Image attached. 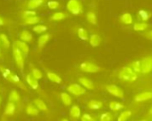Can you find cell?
<instances>
[{
  "label": "cell",
  "instance_id": "6da1fadb",
  "mask_svg": "<svg viewBox=\"0 0 152 121\" xmlns=\"http://www.w3.org/2000/svg\"><path fill=\"white\" fill-rule=\"evenodd\" d=\"M118 77L121 80H124V81H127V82H134L137 79L138 76H137V73L130 67H124L119 74H118Z\"/></svg>",
  "mask_w": 152,
  "mask_h": 121
},
{
  "label": "cell",
  "instance_id": "7a4b0ae2",
  "mask_svg": "<svg viewBox=\"0 0 152 121\" xmlns=\"http://www.w3.org/2000/svg\"><path fill=\"white\" fill-rule=\"evenodd\" d=\"M12 54H13V58L15 60L16 64L18 65V67L20 68V71H23L24 69V56L22 54V53L13 45L12 46Z\"/></svg>",
  "mask_w": 152,
  "mask_h": 121
},
{
  "label": "cell",
  "instance_id": "3957f363",
  "mask_svg": "<svg viewBox=\"0 0 152 121\" xmlns=\"http://www.w3.org/2000/svg\"><path fill=\"white\" fill-rule=\"evenodd\" d=\"M68 10L74 15H78L82 12V4L78 0H69L67 4Z\"/></svg>",
  "mask_w": 152,
  "mask_h": 121
},
{
  "label": "cell",
  "instance_id": "277c9868",
  "mask_svg": "<svg viewBox=\"0 0 152 121\" xmlns=\"http://www.w3.org/2000/svg\"><path fill=\"white\" fill-rule=\"evenodd\" d=\"M142 70L141 73L148 74L152 70V56H147L141 61Z\"/></svg>",
  "mask_w": 152,
  "mask_h": 121
},
{
  "label": "cell",
  "instance_id": "5b68a950",
  "mask_svg": "<svg viewBox=\"0 0 152 121\" xmlns=\"http://www.w3.org/2000/svg\"><path fill=\"white\" fill-rule=\"evenodd\" d=\"M80 69L85 71V72H88V73H96L98 71H100L101 68L92 62H82L80 64Z\"/></svg>",
  "mask_w": 152,
  "mask_h": 121
},
{
  "label": "cell",
  "instance_id": "8992f818",
  "mask_svg": "<svg viewBox=\"0 0 152 121\" xmlns=\"http://www.w3.org/2000/svg\"><path fill=\"white\" fill-rule=\"evenodd\" d=\"M106 90H107L111 95H113V96H115V97L122 98V97L124 96V92H123V90H122L120 87H117V86H115V85H108V86H106Z\"/></svg>",
  "mask_w": 152,
  "mask_h": 121
},
{
  "label": "cell",
  "instance_id": "52a82bcc",
  "mask_svg": "<svg viewBox=\"0 0 152 121\" xmlns=\"http://www.w3.org/2000/svg\"><path fill=\"white\" fill-rule=\"evenodd\" d=\"M68 91L76 96H79V95H82L86 93V88L84 87H81L78 84H71L68 87Z\"/></svg>",
  "mask_w": 152,
  "mask_h": 121
},
{
  "label": "cell",
  "instance_id": "ba28073f",
  "mask_svg": "<svg viewBox=\"0 0 152 121\" xmlns=\"http://www.w3.org/2000/svg\"><path fill=\"white\" fill-rule=\"evenodd\" d=\"M13 45L22 53L23 56L24 57H27L28 56V46L26 43L22 42V41H15L13 43Z\"/></svg>",
  "mask_w": 152,
  "mask_h": 121
},
{
  "label": "cell",
  "instance_id": "9c48e42d",
  "mask_svg": "<svg viewBox=\"0 0 152 121\" xmlns=\"http://www.w3.org/2000/svg\"><path fill=\"white\" fill-rule=\"evenodd\" d=\"M152 98V92H142L139 95H137L134 98V101L136 103H142V102H145V101H148L150 99Z\"/></svg>",
  "mask_w": 152,
  "mask_h": 121
},
{
  "label": "cell",
  "instance_id": "30bf717a",
  "mask_svg": "<svg viewBox=\"0 0 152 121\" xmlns=\"http://www.w3.org/2000/svg\"><path fill=\"white\" fill-rule=\"evenodd\" d=\"M26 81L28 84V86H30L31 88H33V89L38 88V81L31 74H28L26 76Z\"/></svg>",
  "mask_w": 152,
  "mask_h": 121
},
{
  "label": "cell",
  "instance_id": "8fae6325",
  "mask_svg": "<svg viewBox=\"0 0 152 121\" xmlns=\"http://www.w3.org/2000/svg\"><path fill=\"white\" fill-rule=\"evenodd\" d=\"M79 83L87 89H94V85L93 83V81H91L90 79L86 78H79Z\"/></svg>",
  "mask_w": 152,
  "mask_h": 121
},
{
  "label": "cell",
  "instance_id": "7c38bea8",
  "mask_svg": "<svg viewBox=\"0 0 152 121\" xmlns=\"http://www.w3.org/2000/svg\"><path fill=\"white\" fill-rule=\"evenodd\" d=\"M137 15H138V17H139L142 21H147L151 18V13L150 12L146 11V10H140V11H138Z\"/></svg>",
  "mask_w": 152,
  "mask_h": 121
},
{
  "label": "cell",
  "instance_id": "4fadbf2b",
  "mask_svg": "<svg viewBox=\"0 0 152 121\" xmlns=\"http://www.w3.org/2000/svg\"><path fill=\"white\" fill-rule=\"evenodd\" d=\"M90 44L93 47H96L101 44V37L97 34H92L90 36Z\"/></svg>",
  "mask_w": 152,
  "mask_h": 121
},
{
  "label": "cell",
  "instance_id": "5bb4252c",
  "mask_svg": "<svg viewBox=\"0 0 152 121\" xmlns=\"http://www.w3.org/2000/svg\"><path fill=\"white\" fill-rule=\"evenodd\" d=\"M120 21L125 24H132L133 23V17L129 12H125L120 16Z\"/></svg>",
  "mask_w": 152,
  "mask_h": 121
},
{
  "label": "cell",
  "instance_id": "9a60e30c",
  "mask_svg": "<svg viewBox=\"0 0 152 121\" xmlns=\"http://www.w3.org/2000/svg\"><path fill=\"white\" fill-rule=\"evenodd\" d=\"M47 78L53 83H56V84H60L61 83V78L60 76H58L57 74L53 73V72H49L47 71Z\"/></svg>",
  "mask_w": 152,
  "mask_h": 121
},
{
  "label": "cell",
  "instance_id": "2e32d148",
  "mask_svg": "<svg viewBox=\"0 0 152 121\" xmlns=\"http://www.w3.org/2000/svg\"><path fill=\"white\" fill-rule=\"evenodd\" d=\"M44 0H29L28 3V8L29 10H34L37 7H39L43 4Z\"/></svg>",
  "mask_w": 152,
  "mask_h": 121
},
{
  "label": "cell",
  "instance_id": "e0dca14e",
  "mask_svg": "<svg viewBox=\"0 0 152 121\" xmlns=\"http://www.w3.org/2000/svg\"><path fill=\"white\" fill-rule=\"evenodd\" d=\"M14 111H15V105L12 102H10L9 103H7V105L5 107L4 114L7 116H12V115H13Z\"/></svg>",
  "mask_w": 152,
  "mask_h": 121
},
{
  "label": "cell",
  "instance_id": "ac0fdd59",
  "mask_svg": "<svg viewBox=\"0 0 152 121\" xmlns=\"http://www.w3.org/2000/svg\"><path fill=\"white\" fill-rule=\"evenodd\" d=\"M40 19L36 16V15H32V16H28V17H25V20H24V22L25 24H28V25H32V24H36L37 22H39Z\"/></svg>",
  "mask_w": 152,
  "mask_h": 121
},
{
  "label": "cell",
  "instance_id": "d6986e66",
  "mask_svg": "<svg viewBox=\"0 0 152 121\" xmlns=\"http://www.w3.org/2000/svg\"><path fill=\"white\" fill-rule=\"evenodd\" d=\"M69 114H70V116L72 118L78 119L80 117V115H81V111H80V109L77 106L75 105V106H72L71 107V109L69 111Z\"/></svg>",
  "mask_w": 152,
  "mask_h": 121
},
{
  "label": "cell",
  "instance_id": "ffe728a7",
  "mask_svg": "<svg viewBox=\"0 0 152 121\" xmlns=\"http://www.w3.org/2000/svg\"><path fill=\"white\" fill-rule=\"evenodd\" d=\"M50 38V35L49 34H45V35H43L41 37H39L38 38V46L39 48H43L45 44L47 43V41L49 40Z\"/></svg>",
  "mask_w": 152,
  "mask_h": 121
},
{
  "label": "cell",
  "instance_id": "44dd1931",
  "mask_svg": "<svg viewBox=\"0 0 152 121\" xmlns=\"http://www.w3.org/2000/svg\"><path fill=\"white\" fill-rule=\"evenodd\" d=\"M26 112L29 116H37L39 114L38 109L37 107L35 108L33 105H28V107L26 108Z\"/></svg>",
  "mask_w": 152,
  "mask_h": 121
},
{
  "label": "cell",
  "instance_id": "7402d4cb",
  "mask_svg": "<svg viewBox=\"0 0 152 121\" xmlns=\"http://www.w3.org/2000/svg\"><path fill=\"white\" fill-rule=\"evenodd\" d=\"M20 38L24 42H28L32 39V34L28 30H23L20 35Z\"/></svg>",
  "mask_w": 152,
  "mask_h": 121
},
{
  "label": "cell",
  "instance_id": "603a6c76",
  "mask_svg": "<svg viewBox=\"0 0 152 121\" xmlns=\"http://www.w3.org/2000/svg\"><path fill=\"white\" fill-rule=\"evenodd\" d=\"M102 107V103L99 101H91L88 103V108L91 110H100Z\"/></svg>",
  "mask_w": 152,
  "mask_h": 121
},
{
  "label": "cell",
  "instance_id": "cb8c5ba5",
  "mask_svg": "<svg viewBox=\"0 0 152 121\" xmlns=\"http://www.w3.org/2000/svg\"><path fill=\"white\" fill-rule=\"evenodd\" d=\"M34 104H35V106L38 109V110H40V111H46L47 110V106H46V104L42 101V100H40V99H36L35 101H34Z\"/></svg>",
  "mask_w": 152,
  "mask_h": 121
},
{
  "label": "cell",
  "instance_id": "d4e9b609",
  "mask_svg": "<svg viewBox=\"0 0 152 121\" xmlns=\"http://www.w3.org/2000/svg\"><path fill=\"white\" fill-rule=\"evenodd\" d=\"M148 24L145 22H137L134 25V29L135 31H143L148 29Z\"/></svg>",
  "mask_w": 152,
  "mask_h": 121
},
{
  "label": "cell",
  "instance_id": "484cf974",
  "mask_svg": "<svg viewBox=\"0 0 152 121\" xmlns=\"http://www.w3.org/2000/svg\"><path fill=\"white\" fill-rule=\"evenodd\" d=\"M61 101L62 103L65 104V105H70L71 104V102H72V99L70 97V95L67 93H62L61 95Z\"/></svg>",
  "mask_w": 152,
  "mask_h": 121
},
{
  "label": "cell",
  "instance_id": "4316f807",
  "mask_svg": "<svg viewBox=\"0 0 152 121\" xmlns=\"http://www.w3.org/2000/svg\"><path fill=\"white\" fill-rule=\"evenodd\" d=\"M110 109L113 111H120L124 109V105L118 103V102H111L110 103Z\"/></svg>",
  "mask_w": 152,
  "mask_h": 121
},
{
  "label": "cell",
  "instance_id": "83f0119b",
  "mask_svg": "<svg viewBox=\"0 0 152 121\" xmlns=\"http://www.w3.org/2000/svg\"><path fill=\"white\" fill-rule=\"evenodd\" d=\"M86 18L88 20V21L94 25H95L97 23V17H96V14L94 12H88L87 14H86Z\"/></svg>",
  "mask_w": 152,
  "mask_h": 121
},
{
  "label": "cell",
  "instance_id": "f1b7e54d",
  "mask_svg": "<svg viewBox=\"0 0 152 121\" xmlns=\"http://www.w3.org/2000/svg\"><path fill=\"white\" fill-rule=\"evenodd\" d=\"M66 14L61 12H57L53 14L52 16V20L53 21H61V20H64L66 18Z\"/></svg>",
  "mask_w": 152,
  "mask_h": 121
},
{
  "label": "cell",
  "instance_id": "f546056e",
  "mask_svg": "<svg viewBox=\"0 0 152 121\" xmlns=\"http://www.w3.org/2000/svg\"><path fill=\"white\" fill-rule=\"evenodd\" d=\"M77 35L80 39L82 40H87L88 39V33L84 28H79L77 31Z\"/></svg>",
  "mask_w": 152,
  "mask_h": 121
},
{
  "label": "cell",
  "instance_id": "4dcf8cb0",
  "mask_svg": "<svg viewBox=\"0 0 152 121\" xmlns=\"http://www.w3.org/2000/svg\"><path fill=\"white\" fill-rule=\"evenodd\" d=\"M132 115V112L130 111H123L122 113H120L119 117L118 118V121H126Z\"/></svg>",
  "mask_w": 152,
  "mask_h": 121
},
{
  "label": "cell",
  "instance_id": "1f68e13d",
  "mask_svg": "<svg viewBox=\"0 0 152 121\" xmlns=\"http://www.w3.org/2000/svg\"><path fill=\"white\" fill-rule=\"evenodd\" d=\"M0 39H1V43L3 44L4 48H9L10 47V41H9V39H8L6 35L1 34L0 35Z\"/></svg>",
  "mask_w": 152,
  "mask_h": 121
},
{
  "label": "cell",
  "instance_id": "d6a6232c",
  "mask_svg": "<svg viewBox=\"0 0 152 121\" xmlns=\"http://www.w3.org/2000/svg\"><path fill=\"white\" fill-rule=\"evenodd\" d=\"M47 30V27L45 26V25H36L34 28H33V31L37 33V34H41L45 31Z\"/></svg>",
  "mask_w": 152,
  "mask_h": 121
},
{
  "label": "cell",
  "instance_id": "836d02e7",
  "mask_svg": "<svg viewBox=\"0 0 152 121\" xmlns=\"http://www.w3.org/2000/svg\"><path fill=\"white\" fill-rule=\"evenodd\" d=\"M20 100V95L16 90H12V93L10 94L9 96V101L10 102H18Z\"/></svg>",
  "mask_w": 152,
  "mask_h": 121
},
{
  "label": "cell",
  "instance_id": "e575fe53",
  "mask_svg": "<svg viewBox=\"0 0 152 121\" xmlns=\"http://www.w3.org/2000/svg\"><path fill=\"white\" fill-rule=\"evenodd\" d=\"M132 69L137 73L140 72L141 73V70H142V63L141 61H135L132 63Z\"/></svg>",
  "mask_w": 152,
  "mask_h": 121
},
{
  "label": "cell",
  "instance_id": "d590c367",
  "mask_svg": "<svg viewBox=\"0 0 152 121\" xmlns=\"http://www.w3.org/2000/svg\"><path fill=\"white\" fill-rule=\"evenodd\" d=\"M31 75L36 78V79H41L42 78V77H43V74H42V72L38 70V69H33L32 70V73H31Z\"/></svg>",
  "mask_w": 152,
  "mask_h": 121
},
{
  "label": "cell",
  "instance_id": "8d00e7d4",
  "mask_svg": "<svg viewBox=\"0 0 152 121\" xmlns=\"http://www.w3.org/2000/svg\"><path fill=\"white\" fill-rule=\"evenodd\" d=\"M100 120H101V121H111L113 120V118H112L110 113L105 112V113L102 114V116L100 117Z\"/></svg>",
  "mask_w": 152,
  "mask_h": 121
},
{
  "label": "cell",
  "instance_id": "74e56055",
  "mask_svg": "<svg viewBox=\"0 0 152 121\" xmlns=\"http://www.w3.org/2000/svg\"><path fill=\"white\" fill-rule=\"evenodd\" d=\"M47 5H48V7L50 9H53H53H57L60 6V4L57 1H49L47 3Z\"/></svg>",
  "mask_w": 152,
  "mask_h": 121
},
{
  "label": "cell",
  "instance_id": "f35d334b",
  "mask_svg": "<svg viewBox=\"0 0 152 121\" xmlns=\"http://www.w3.org/2000/svg\"><path fill=\"white\" fill-rule=\"evenodd\" d=\"M0 70H1V71H2L3 76H4L5 78H8L9 76L11 75V71H10L9 70H7V69H3V68H0Z\"/></svg>",
  "mask_w": 152,
  "mask_h": 121
},
{
  "label": "cell",
  "instance_id": "ab89813d",
  "mask_svg": "<svg viewBox=\"0 0 152 121\" xmlns=\"http://www.w3.org/2000/svg\"><path fill=\"white\" fill-rule=\"evenodd\" d=\"M81 120H82V121H94V118H93L91 115H89V114H84V115L82 116Z\"/></svg>",
  "mask_w": 152,
  "mask_h": 121
},
{
  "label": "cell",
  "instance_id": "60d3db41",
  "mask_svg": "<svg viewBox=\"0 0 152 121\" xmlns=\"http://www.w3.org/2000/svg\"><path fill=\"white\" fill-rule=\"evenodd\" d=\"M11 81L14 82V83H19L20 82V78L17 75H10L8 78Z\"/></svg>",
  "mask_w": 152,
  "mask_h": 121
},
{
  "label": "cell",
  "instance_id": "b9f144b4",
  "mask_svg": "<svg viewBox=\"0 0 152 121\" xmlns=\"http://www.w3.org/2000/svg\"><path fill=\"white\" fill-rule=\"evenodd\" d=\"M32 15H36V12L32 11V10H28V11H25L23 12V16L24 18L25 17H28V16H32Z\"/></svg>",
  "mask_w": 152,
  "mask_h": 121
},
{
  "label": "cell",
  "instance_id": "7bdbcfd3",
  "mask_svg": "<svg viewBox=\"0 0 152 121\" xmlns=\"http://www.w3.org/2000/svg\"><path fill=\"white\" fill-rule=\"evenodd\" d=\"M145 37H146L147 38H149V39L152 40V30L149 31L148 33H146V34H145Z\"/></svg>",
  "mask_w": 152,
  "mask_h": 121
},
{
  "label": "cell",
  "instance_id": "ee69618b",
  "mask_svg": "<svg viewBox=\"0 0 152 121\" xmlns=\"http://www.w3.org/2000/svg\"><path fill=\"white\" fill-rule=\"evenodd\" d=\"M4 22L3 19H2V18H0V26H2V25H4Z\"/></svg>",
  "mask_w": 152,
  "mask_h": 121
},
{
  "label": "cell",
  "instance_id": "f6af8a7d",
  "mask_svg": "<svg viewBox=\"0 0 152 121\" xmlns=\"http://www.w3.org/2000/svg\"><path fill=\"white\" fill-rule=\"evenodd\" d=\"M149 112H150V114H151L152 115V107L151 108V110H150V111H149Z\"/></svg>",
  "mask_w": 152,
  "mask_h": 121
},
{
  "label": "cell",
  "instance_id": "bcb514c9",
  "mask_svg": "<svg viewBox=\"0 0 152 121\" xmlns=\"http://www.w3.org/2000/svg\"><path fill=\"white\" fill-rule=\"evenodd\" d=\"M0 102H1V98H0Z\"/></svg>",
  "mask_w": 152,
  "mask_h": 121
}]
</instances>
